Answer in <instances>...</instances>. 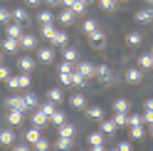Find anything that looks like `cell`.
I'll list each match as a JSON object with an SVG mask.
<instances>
[{
	"instance_id": "6da1fadb",
	"label": "cell",
	"mask_w": 153,
	"mask_h": 151,
	"mask_svg": "<svg viewBox=\"0 0 153 151\" xmlns=\"http://www.w3.org/2000/svg\"><path fill=\"white\" fill-rule=\"evenodd\" d=\"M30 82H32L30 72H22V74H17V77L7 79V87H10V89H27V87H30Z\"/></svg>"
},
{
	"instance_id": "7a4b0ae2",
	"label": "cell",
	"mask_w": 153,
	"mask_h": 151,
	"mask_svg": "<svg viewBox=\"0 0 153 151\" xmlns=\"http://www.w3.org/2000/svg\"><path fill=\"white\" fill-rule=\"evenodd\" d=\"M89 45L94 47V50H104V47H106V35H104L101 30L91 32V35H89Z\"/></svg>"
},
{
	"instance_id": "3957f363",
	"label": "cell",
	"mask_w": 153,
	"mask_h": 151,
	"mask_svg": "<svg viewBox=\"0 0 153 151\" xmlns=\"http://www.w3.org/2000/svg\"><path fill=\"white\" fill-rule=\"evenodd\" d=\"M76 72H79L82 77H87V79L97 77V67H94L91 62H76Z\"/></svg>"
},
{
	"instance_id": "277c9868",
	"label": "cell",
	"mask_w": 153,
	"mask_h": 151,
	"mask_svg": "<svg viewBox=\"0 0 153 151\" xmlns=\"http://www.w3.org/2000/svg\"><path fill=\"white\" fill-rule=\"evenodd\" d=\"M133 20H136V22H141V25L153 22V7L148 5V7H143V10H138L136 15H133Z\"/></svg>"
},
{
	"instance_id": "5b68a950",
	"label": "cell",
	"mask_w": 153,
	"mask_h": 151,
	"mask_svg": "<svg viewBox=\"0 0 153 151\" xmlns=\"http://www.w3.org/2000/svg\"><path fill=\"white\" fill-rule=\"evenodd\" d=\"M32 126H37V129H42L45 124H47V121H50V117H47V114H42V111L40 109H32Z\"/></svg>"
},
{
	"instance_id": "8992f818",
	"label": "cell",
	"mask_w": 153,
	"mask_h": 151,
	"mask_svg": "<svg viewBox=\"0 0 153 151\" xmlns=\"http://www.w3.org/2000/svg\"><path fill=\"white\" fill-rule=\"evenodd\" d=\"M97 79L104 82V84H109L114 79V74H111V70L106 67V64H99V67H97Z\"/></svg>"
},
{
	"instance_id": "52a82bcc",
	"label": "cell",
	"mask_w": 153,
	"mask_h": 151,
	"mask_svg": "<svg viewBox=\"0 0 153 151\" xmlns=\"http://www.w3.org/2000/svg\"><path fill=\"white\" fill-rule=\"evenodd\" d=\"M0 144H3V146H13V144H15V131H13V126H7V129L0 131Z\"/></svg>"
},
{
	"instance_id": "ba28073f",
	"label": "cell",
	"mask_w": 153,
	"mask_h": 151,
	"mask_svg": "<svg viewBox=\"0 0 153 151\" xmlns=\"http://www.w3.org/2000/svg\"><path fill=\"white\" fill-rule=\"evenodd\" d=\"M128 111H131V102L128 99H116V102H114V114H128Z\"/></svg>"
},
{
	"instance_id": "9c48e42d",
	"label": "cell",
	"mask_w": 153,
	"mask_h": 151,
	"mask_svg": "<svg viewBox=\"0 0 153 151\" xmlns=\"http://www.w3.org/2000/svg\"><path fill=\"white\" fill-rule=\"evenodd\" d=\"M84 114H87V119H91V121H101L104 119V109L101 107H87Z\"/></svg>"
},
{
	"instance_id": "30bf717a",
	"label": "cell",
	"mask_w": 153,
	"mask_h": 151,
	"mask_svg": "<svg viewBox=\"0 0 153 151\" xmlns=\"http://www.w3.org/2000/svg\"><path fill=\"white\" fill-rule=\"evenodd\" d=\"M22 119H25V111H20V109H10L7 111V124L10 126H17Z\"/></svg>"
},
{
	"instance_id": "8fae6325",
	"label": "cell",
	"mask_w": 153,
	"mask_h": 151,
	"mask_svg": "<svg viewBox=\"0 0 153 151\" xmlns=\"http://www.w3.org/2000/svg\"><path fill=\"white\" fill-rule=\"evenodd\" d=\"M40 136H42V131L37 129V126H30V129L25 131V141H27L30 146H35V144H37V139H40Z\"/></svg>"
},
{
	"instance_id": "7c38bea8",
	"label": "cell",
	"mask_w": 153,
	"mask_h": 151,
	"mask_svg": "<svg viewBox=\"0 0 153 151\" xmlns=\"http://www.w3.org/2000/svg\"><path fill=\"white\" fill-rule=\"evenodd\" d=\"M5 104H7V109H20V111H27L25 102H22V94H20V97H17V94H15V97H10V99L5 102Z\"/></svg>"
},
{
	"instance_id": "4fadbf2b",
	"label": "cell",
	"mask_w": 153,
	"mask_h": 151,
	"mask_svg": "<svg viewBox=\"0 0 153 151\" xmlns=\"http://www.w3.org/2000/svg\"><path fill=\"white\" fill-rule=\"evenodd\" d=\"M52 45H57V47H67V42H69V35H67L64 30H57L54 32V37L50 40Z\"/></svg>"
},
{
	"instance_id": "5bb4252c",
	"label": "cell",
	"mask_w": 153,
	"mask_h": 151,
	"mask_svg": "<svg viewBox=\"0 0 153 151\" xmlns=\"http://www.w3.org/2000/svg\"><path fill=\"white\" fill-rule=\"evenodd\" d=\"M17 47H20L17 37H5L3 40V52H17Z\"/></svg>"
},
{
	"instance_id": "9a60e30c",
	"label": "cell",
	"mask_w": 153,
	"mask_h": 151,
	"mask_svg": "<svg viewBox=\"0 0 153 151\" xmlns=\"http://www.w3.org/2000/svg\"><path fill=\"white\" fill-rule=\"evenodd\" d=\"M57 20H59L62 25H72L74 22V10H72V7H64V10L57 15Z\"/></svg>"
},
{
	"instance_id": "2e32d148",
	"label": "cell",
	"mask_w": 153,
	"mask_h": 151,
	"mask_svg": "<svg viewBox=\"0 0 153 151\" xmlns=\"http://www.w3.org/2000/svg\"><path fill=\"white\" fill-rule=\"evenodd\" d=\"M104 139H106V134H104V131H91V134L87 136L89 146H101V144H104Z\"/></svg>"
},
{
	"instance_id": "e0dca14e",
	"label": "cell",
	"mask_w": 153,
	"mask_h": 151,
	"mask_svg": "<svg viewBox=\"0 0 153 151\" xmlns=\"http://www.w3.org/2000/svg\"><path fill=\"white\" fill-rule=\"evenodd\" d=\"M17 64H20V70H22V72H32V70H35V57L25 55V57L17 60Z\"/></svg>"
},
{
	"instance_id": "ac0fdd59",
	"label": "cell",
	"mask_w": 153,
	"mask_h": 151,
	"mask_svg": "<svg viewBox=\"0 0 153 151\" xmlns=\"http://www.w3.org/2000/svg\"><path fill=\"white\" fill-rule=\"evenodd\" d=\"M126 79H128L131 84H138V82L143 79V74H141V67H131V70H126Z\"/></svg>"
},
{
	"instance_id": "d6986e66",
	"label": "cell",
	"mask_w": 153,
	"mask_h": 151,
	"mask_svg": "<svg viewBox=\"0 0 153 151\" xmlns=\"http://www.w3.org/2000/svg\"><path fill=\"white\" fill-rule=\"evenodd\" d=\"M22 102H25V107H27V111H32V109H37V104H40V102H37V97L32 92H25L22 94Z\"/></svg>"
},
{
	"instance_id": "ffe728a7",
	"label": "cell",
	"mask_w": 153,
	"mask_h": 151,
	"mask_svg": "<svg viewBox=\"0 0 153 151\" xmlns=\"http://www.w3.org/2000/svg\"><path fill=\"white\" fill-rule=\"evenodd\" d=\"M5 32H7V37H17V40H20V37L25 35V32H22V25H20V22H10Z\"/></svg>"
},
{
	"instance_id": "44dd1931",
	"label": "cell",
	"mask_w": 153,
	"mask_h": 151,
	"mask_svg": "<svg viewBox=\"0 0 153 151\" xmlns=\"http://www.w3.org/2000/svg\"><path fill=\"white\" fill-rule=\"evenodd\" d=\"M37 60H40V62H45V64L54 62V50H50V47H45V50H40V52H37Z\"/></svg>"
},
{
	"instance_id": "7402d4cb",
	"label": "cell",
	"mask_w": 153,
	"mask_h": 151,
	"mask_svg": "<svg viewBox=\"0 0 153 151\" xmlns=\"http://www.w3.org/2000/svg\"><path fill=\"white\" fill-rule=\"evenodd\" d=\"M138 67L141 70H153V55L151 52H143L138 57Z\"/></svg>"
},
{
	"instance_id": "603a6c76",
	"label": "cell",
	"mask_w": 153,
	"mask_h": 151,
	"mask_svg": "<svg viewBox=\"0 0 153 151\" xmlns=\"http://www.w3.org/2000/svg\"><path fill=\"white\" fill-rule=\"evenodd\" d=\"M116 129H119V126H116V121H114V119H101V131H104L106 136H109V134H116Z\"/></svg>"
},
{
	"instance_id": "cb8c5ba5",
	"label": "cell",
	"mask_w": 153,
	"mask_h": 151,
	"mask_svg": "<svg viewBox=\"0 0 153 151\" xmlns=\"http://www.w3.org/2000/svg\"><path fill=\"white\" fill-rule=\"evenodd\" d=\"M69 104H72V109H87V97L84 94H74L69 99Z\"/></svg>"
},
{
	"instance_id": "d4e9b609",
	"label": "cell",
	"mask_w": 153,
	"mask_h": 151,
	"mask_svg": "<svg viewBox=\"0 0 153 151\" xmlns=\"http://www.w3.org/2000/svg\"><path fill=\"white\" fill-rule=\"evenodd\" d=\"M37 22H40V25H52V22H54L52 10H42V13H37Z\"/></svg>"
},
{
	"instance_id": "484cf974",
	"label": "cell",
	"mask_w": 153,
	"mask_h": 151,
	"mask_svg": "<svg viewBox=\"0 0 153 151\" xmlns=\"http://www.w3.org/2000/svg\"><path fill=\"white\" fill-rule=\"evenodd\" d=\"M62 57H64V62L76 64V62H79V52H76V50H72V47H64V55H62Z\"/></svg>"
},
{
	"instance_id": "4316f807",
	"label": "cell",
	"mask_w": 153,
	"mask_h": 151,
	"mask_svg": "<svg viewBox=\"0 0 153 151\" xmlns=\"http://www.w3.org/2000/svg\"><path fill=\"white\" fill-rule=\"evenodd\" d=\"M47 99L54 102V104H59V102L64 99V94H62V89H59V87H52L50 92H47Z\"/></svg>"
},
{
	"instance_id": "83f0119b",
	"label": "cell",
	"mask_w": 153,
	"mask_h": 151,
	"mask_svg": "<svg viewBox=\"0 0 153 151\" xmlns=\"http://www.w3.org/2000/svg\"><path fill=\"white\" fill-rule=\"evenodd\" d=\"M10 17H13L15 22H20V25L27 22V13H25V7H15V10L10 13Z\"/></svg>"
},
{
	"instance_id": "f1b7e54d",
	"label": "cell",
	"mask_w": 153,
	"mask_h": 151,
	"mask_svg": "<svg viewBox=\"0 0 153 151\" xmlns=\"http://www.w3.org/2000/svg\"><path fill=\"white\" fill-rule=\"evenodd\" d=\"M35 45H37V37L35 35H22L20 37V47H25V50H32Z\"/></svg>"
},
{
	"instance_id": "f546056e",
	"label": "cell",
	"mask_w": 153,
	"mask_h": 151,
	"mask_svg": "<svg viewBox=\"0 0 153 151\" xmlns=\"http://www.w3.org/2000/svg\"><path fill=\"white\" fill-rule=\"evenodd\" d=\"M74 131H76V126H74V124H67V121H64V124L59 126V136L72 139V136H74Z\"/></svg>"
},
{
	"instance_id": "4dcf8cb0",
	"label": "cell",
	"mask_w": 153,
	"mask_h": 151,
	"mask_svg": "<svg viewBox=\"0 0 153 151\" xmlns=\"http://www.w3.org/2000/svg\"><path fill=\"white\" fill-rule=\"evenodd\" d=\"M54 149H57V151H69V149H72V139H64V136H59V139L54 141Z\"/></svg>"
},
{
	"instance_id": "1f68e13d",
	"label": "cell",
	"mask_w": 153,
	"mask_h": 151,
	"mask_svg": "<svg viewBox=\"0 0 153 151\" xmlns=\"http://www.w3.org/2000/svg\"><path fill=\"white\" fill-rule=\"evenodd\" d=\"M97 30H99V22L94 20V17H87V20H84V32L91 35V32H97Z\"/></svg>"
},
{
	"instance_id": "d6a6232c",
	"label": "cell",
	"mask_w": 153,
	"mask_h": 151,
	"mask_svg": "<svg viewBox=\"0 0 153 151\" xmlns=\"http://www.w3.org/2000/svg\"><path fill=\"white\" fill-rule=\"evenodd\" d=\"M87 82H89V79H87V77H82L76 70L72 72V84H74V87H87Z\"/></svg>"
},
{
	"instance_id": "836d02e7",
	"label": "cell",
	"mask_w": 153,
	"mask_h": 151,
	"mask_svg": "<svg viewBox=\"0 0 153 151\" xmlns=\"http://www.w3.org/2000/svg\"><path fill=\"white\" fill-rule=\"evenodd\" d=\"M141 40H143V35H141V32H128V35H126V42H128L131 47L141 45Z\"/></svg>"
},
{
	"instance_id": "e575fe53",
	"label": "cell",
	"mask_w": 153,
	"mask_h": 151,
	"mask_svg": "<svg viewBox=\"0 0 153 151\" xmlns=\"http://www.w3.org/2000/svg\"><path fill=\"white\" fill-rule=\"evenodd\" d=\"M50 121H52L54 126H62L64 121H67V119H64V111H54V114L50 117Z\"/></svg>"
},
{
	"instance_id": "d590c367",
	"label": "cell",
	"mask_w": 153,
	"mask_h": 151,
	"mask_svg": "<svg viewBox=\"0 0 153 151\" xmlns=\"http://www.w3.org/2000/svg\"><path fill=\"white\" fill-rule=\"evenodd\" d=\"M128 126H143V114H128Z\"/></svg>"
},
{
	"instance_id": "8d00e7d4",
	"label": "cell",
	"mask_w": 153,
	"mask_h": 151,
	"mask_svg": "<svg viewBox=\"0 0 153 151\" xmlns=\"http://www.w3.org/2000/svg\"><path fill=\"white\" fill-rule=\"evenodd\" d=\"M99 5L104 7V10H116V7H119V0H99Z\"/></svg>"
},
{
	"instance_id": "74e56055",
	"label": "cell",
	"mask_w": 153,
	"mask_h": 151,
	"mask_svg": "<svg viewBox=\"0 0 153 151\" xmlns=\"http://www.w3.org/2000/svg\"><path fill=\"white\" fill-rule=\"evenodd\" d=\"M40 111H42V114H47V117H52L54 111H57V109H54V102H47V104H42Z\"/></svg>"
},
{
	"instance_id": "f35d334b",
	"label": "cell",
	"mask_w": 153,
	"mask_h": 151,
	"mask_svg": "<svg viewBox=\"0 0 153 151\" xmlns=\"http://www.w3.org/2000/svg\"><path fill=\"white\" fill-rule=\"evenodd\" d=\"M143 136H146L143 126H131V139H143Z\"/></svg>"
},
{
	"instance_id": "ab89813d",
	"label": "cell",
	"mask_w": 153,
	"mask_h": 151,
	"mask_svg": "<svg viewBox=\"0 0 153 151\" xmlns=\"http://www.w3.org/2000/svg\"><path fill=\"white\" fill-rule=\"evenodd\" d=\"M54 25H42V37H47V40H52V37H54Z\"/></svg>"
},
{
	"instance_id": "60d3db41",
	"label": "cell",
	"mask_w": 153,
	"mask_h": 151,
	"mask_svg": "<svg viewBox=\"0 0 153 151\" xmlns=\"http://www.w3.org/2000/svg\"><path fill=\"white\" fill-rule=\"evenodd\" d=\"M47 149H50V141H47L45 136H40L37 144H35V151H47Z\"/></svg>"
},
{
	"instance_id": "b9f144b4",
	"label": "cell",
	"mask_w": 153,
	"mask_h": 151,
	"mask_svg": "<svg viewBox=\"0 0 153 151\" xmlns=\"http://www.w3.org/2000/svg\"><path fill=\"white\" fill-rule=\"evenodd\" d=\"M116 126H128V114H114Z\"/></svg>"
},
{
	"instance_id": "7bdbcfd3",
	"label": "cell",
	"mask_w": 153,
	"mask_h": 151,
	"mask_svg": "<svg viewBox=\"0 0 153 151\" xmlns=\"http://www.w3.org/2000/svg\"><path fill=\"white\" fill-rule=\"evenodd\" d=\"M72 10H74V15H82L84 10H87V3H84V0H76V3H74V7H72Z\"/></svg>"
},
{
	"instance_id": "ee69618b",
	"label": "cell",
	"mask_w": 153,
	"mask_h": 151,
	"mask_svg": "<svg viewBox=\"0 0 153 151\" xmlns=\"http://www.w3.org/2000/svg\"><path fill=\"white\" fill-rule=\"evenodd\" d=\"M72 72H74L72 62H62V64H59V74H72Z\"/></svg>"
},
{
	"instance_id": "f6af8a7d",
	"label": "cell",
	"mask_w": 153,
	"mask_h": 151,
	"mask_svg": "<svg viewBox=\"0 0 153 151\" xmlns=\"http://www.w3.org/2000/svg\"><path fill=\"white\" fill-rule=\"evenodd\" d=\"M7 79H10V70L5 64H0V82H7Z\"/></svg>"
},
{
	"instance_id": "bcb514c9",
	"label": "cell",
	"mask_w": 153,
	"mask_h": 151,
	"mask_svg": "<svg viewBox=\"0 0 153 151\" xmlns=\"http://www.w3.org/2000/svg\"><path fill=\"white\" fill-rule=\"evenodd\" d=\"M10 20V10H5V7H0V22H7Z\"/></svg>"
},
{
	"instance_id": "7dc6e473",
	"label": "cell",
	"mask_w": 153,
	"mask_h": 151,
	"mask_svg": "<svg viewBox=\"0 0 153 151\" xmlns=\"http://www.w3.org/2000/svg\"><path fill=\"white\" fill-rule=\"evenodd\" d=\"M59 82L64 84V87H69L72 84V74H59Z\"/></svg>"
},
{
	"instance_id": "c3c4849f",
	"label": "cell",
	"mask_w": 153,
	"mask_h": 151,
	"mask_svg": "<svg viewBox=\"0 0 153 151\" xmlns=\"http://www.w3.org/2000/svg\"><path fill=\"white\" fill-rule=\"evenodd\" d=\"M13 151H30V144H13Z\"/></svg>"
},
{
	"instance_id": "681fc988",
	"label": "cell",
	"mask_w": 153,
	"mask_h": 151,
	"mask_svg": "<svg viewBox=\"0 0 153 151\" xmlns=\"http://www.w3.org/2000/svg\"><path fill=\"white\" fill-rule=\"evenodd\" d=\"M143 124H153V111H143Z\"/></svg>"
},
{
	"instance_id": "f907efd6",
	"label": "cell",
	"mask_w": 153,
	"mask_h": 151,
	"mask_svg": "<svg viewBox=\"0 0 153 151\" xmlns=\"http://www.w3.org/2000/svg\"><path fill=\"white\" fill-rule=\"evenodd\" d=\"M119 151H131V141H121V144H119Z\"/></svg>"
},
{
	"instance_id": "816d5d0a",
	"label": "cell",
	"mask_w": 153,
	"mask_h": 151,
	"mask_svg": "<svg viewBox=\"0 0 153 151\" xmlns=\"http://www.w3.org/2000/svg\"><path fill=\"white\" fill-rule=\"evenodd\" d=\"M143 107H146V111H153V99H146V104H143Z\"/></svg>"
},
{
	"instance_id": "f5cc1de1",
	"label": "cell",
	"mask_w": 153,
	"mask_h": 151,
	"mask_svg": "<svg viewBox=\"0 0 153 151\" xmlns=\"http://www.w3.org/2000/svg\"><path fill=\"white\" fill-rule=\"evenodd\" d=\"M62 3H64V7H74V3H76V0H62Z\"/></svg>"
},
{
	"instance_id": "db71d44e",
	"label": "cell",
	"mask_w": 153,
	"mask_h": 151,
	"mask_svg": "<svg viewBox=\"0 0 153 151\" xmlns=\"http://www.w3.org/2000/svg\"><path fill=\"white\" fill-rule=\"evenodd\" d=\"M25 3H27V5H35V7H37V5L42 3V0H25Z\"/></svg>"
},
{
	"instance_id": "11a10c76",
	"label": "cell",
	"mask_w": 153,
	"mask_h": 151,
	"mask_svg": "<svg viewBox=\"0 0 153 151\" xmlns=\"http://www.w3.org/2000/svg\"><path fill=\"white\" fill-rule=\"evenodd\" d=\"M45 3H47V5H59L62 0H45Z\"/></svg>"
},
{
	"instance_id": "9f6ffc18",
	"label": "cell",
	"mask_w": 153,
	"mask_h": 151,
	"mask_svg": "<svg viewBox=\"0 0 153 151\" xmlns=\"http://www.w3.org/2000/svg\"><path fill=\"white\" fill-rule=\"evenodd\" d=\"M91 151H106V149H104V144H101V146H91Z\"/></svg>"
},
{
	"instance_id": "6f0895ef",
	"label": "cell",
	"mask_w": 153,
	"mask_h": 151,
	"mask_svg": "<svg viewBox=\"0 0 153 151\" xmlns=\"http://www.w3.org/2000/svg\"><path fill=\"white\" fill-rule=\"evenodd\" d=\"M148 131H151V136H153V124H148Z\"/></svg>"
},
{
	"instance_id": "680465c9",
	"label": "cell",
	"mask_w": 153,
	"mask_h": 151,
	"mask_svg": "<svg viewBox=\"0 0 153 151\" xmlns=\"http://www.w3.org/2000/svg\"><path fill=\"white\" fill-rule=\"evenodd\" d=\"M0 64H3V50H0Z\"/></svg>"
},
{
	"instance_id": "91938a15",
	"label": "cell",
	"mask_w": 153,
	"mask_h": 151,
	"mask_svg": "<svg viewBox=\"0 0 153 151\" xmlns=\"http://www.w3.org/2000/svg\"><path fill=\"white\" fill-rule=\"evenodd\" d=\"M146 3H148V5H151V7H153V0H146Z\"/></svg>"
},
{
	"instance_id": "94428289",
	"label": "cell",
	"mask_w": 153,
	"mask_h": 151,
	"mask_svg": "<svg viewBox=\"0 0 153 151\" xmlns=\"http://www.w3.org/2000/svg\"><path fill=\"white\" fill-rule=\"evenodd\" d=\"M109 151H119V146H114V149H109Z\"/></svg>"
},
{
	"instance_id": "6125c7cd",
	"label": "cell",
	"mask_w": 153,
	"mask_h": 151,
	"mask_svg": "<svg viewBox=\"0 0 153 151\" xmlns=\"http://www.w3.org/2000/svg\"><path fill=\"white\" fill-rule=\"evenodd\" d=\"M84 3H94V0H84Z\"/></svg>"
},
{
	"instance_id": "be15d7a7",
	"label": "cell",
	"mask_w": 153,
	"mask_h": 151,
	"mask_svg": "<svg viewBox=\"0 0 153 151\" xmlns=\"http://www.w3.org/2000/svg\"><path fill=\"white\" fill-rule=\"evenodd\" d=\"M151 55H153V47H151Z\"/></svg>"
},
{
	"instance_id": "e7e4bbea",
	"label": "cell",
	"mask_w": 153,
	"mask_h": 151,
	"mask_svg": "<svg viewBox=\"0 0 153 151\" xmlns=\"http://www.w3.org/2000/svg\"><path fill=\"white\" fill-rule=\"evenodd\" d=\"M123 3H128V0H123Z\"/></svg>"
}]
</instances>
